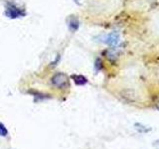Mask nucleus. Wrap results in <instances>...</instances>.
Returning a JSON list of instances; mask_svg holds the SVG:
<instances>
[{
    "instance_id": "nucleus-5",
    "label": "nucleus",
    "mask_w": 159,
    "mask_h": 149,
    "mask_svg": "<svg viewBox=\"0 0 159 149\" xmlns=\"http://www.w3.org/2000/svg\"><path fill=\"white\" fill-rule=\"evenodd\" d=\"M72 78L74 79L75 84H78V86H84V84H86L88 83L87 78H84L82 74H74Z\"/></svg>"
},
{
    "instance_id": "nucleus-3",
    "label": "nucleus",
    "mask_w": 159,
    "mask_h": 149,
    "mask_svg": "<svg viewBox=\"0 0 159 149\" xmlns=\"http://www.w3.org/2000/svg\"><path fill=\"white\" fill-rule=\"evenodd\" d=\"M119 39L120 37H119V34L117 32H111L102 38V42L111 47H114L119 43Z\"/></svg>"
},
{
    "instance_id": "nucleus-1",
    "label": "nucleus",
    "mask_w": 159,
    "mask_h": 149,
    "mask_svg": "<svg viewBox=\"0 0 159 149\" xmlns=\"http://www.w3.org/2000/svg\"><path fill=\"white\" fill-rule=\"evenodd\" d=\"M51 84L57 88H68L70 87V79L64 73H57L51 78Z\"/></svg>"
},
{
    "instance_id": "nucleus-9",
    "label": "nucleus",
    "mask_w": 159,
    "mask_h": 149,
    "mask_svg": "<svg viewBox=\"0 0 159 149\" xmlns=\"http://www.w3.org/2000/svg\"><path fill=\"white\" fill-rule=\"evenodd\" d=\"M153 146H154V147H156L157 149H159V139H158V140H156V141H154V142H153Z\"/></svg>"
},
{
    "instance_id": "nucleus-4",
    "label": "nucleus",
    "mask_w": 159,
    "mask_h": 149,
    "mask_svg": "<svg viewBox=\"0 0 159 149\" xmlns=\"http://www.w3.org/2000/svg\"><path fill=\"white\" fill-rule=\"evenodd\" d=\"M68 26H69V29L71 30L72 32H75L77 31L79 29V21L76 17H70L69 21H68Z\"/></svg>"
},
{
    "instance_id": "nucleus-6",
    "label": "nucleus",
    "mask_w": 159,
    "mask_h": 149,
    "mask_svg": "<svg viewBox=\"0 0 159 149\" xmlns=\"http://www.w3.org/2000/svg\"><path fill=\"white\" fill-rule=\"evenodd\" d=\"M134 126H135V128L137 129V130L139 132H141V133H147V132L152 130L151 127L145 126V125H143V124H141V123H135V124H134Z\"/></svg>"
},
{
    "instance_id": "nucleus-2",
    "label": "nucleus",
    "mask_w": 159,
    "mask_h": 149,
    "mask_svg": "<svg viewBox=\"0 0 159 149\" xmlns=\"http://www.w3.org/2000/svg\"><path fill=\"white\" fill-rule=\"evenodd\" d=\"M4 14L6 15L7 17L11 18V19H16V18L23 16L25 13L22 12V10L19 9L18 7H16L15 5H13L11 3H7Z\"/></svg>"
},
{
    "instance_id": "nucleus-8",
    "label": "nucleus",
    "mask_w": 159,
    "mask_h": 149,
    "mask_svg": "<svg viewBox=\"0 0 159 149\" xmlns=\"http://www.w3.org/2000/svg\"><path fill=\"white\" fill-rule=\"evenodd\" d=\"M96 68H97L98 71V70H101V68H102V61L99 59H98L96 61Z\"/></svg>"
},
{
    "instance_id": "nucleus-7",
    "label": "nucleus",
    "mask_w": 159,
    "mask_h": 149,
    "mask_svg": "<svg viewBox=\"0 0 159 149\" xmlns=\"http://www.w3.org/2000/svg\"><path fill=\"white\" fill-rule=\"evenodd\" d=\"M7 135H8L7 128L5 127V125H4L2 122H0V136L5 137V136H7Z\"/></svg>"
}]
</instances>
